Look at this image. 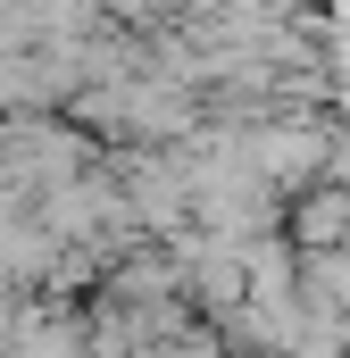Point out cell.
<instances>
[{"instance_id": "1", "label": "cell", "mask_w": 350, "mask_h": 358, "mask_svg": "<svg viewBox=\"0 0 350 358\" xmlns=\"http://www.w3.org/2000/svg\"><path fill=\"white\" fill-rule=\"evenodd\" d=\"M292 242L300 250H342L350 242V192H317L292 208Z\"/></svg>"}]
</instances>
